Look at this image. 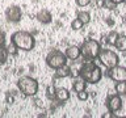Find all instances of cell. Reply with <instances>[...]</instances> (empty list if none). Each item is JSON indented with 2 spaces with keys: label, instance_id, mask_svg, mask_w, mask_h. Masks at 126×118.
Instances as JSON below:
<instances>
[{
  "label": "cell",
  "instance_id": "obj_1",
  "mask_svg": "<svg viewBox=\"0 0 126 118\" xmlns=\"http://www.w3.org/2000/svg\"><path fill=\"white\" fill-rule=\"evenodd\" d=\"M79 77H81L89 84H97L102 77V71L93 62V59L83 58V63L79 67Z\"/></svg>",
  "mask_w": 126,
  "mask_h": 118
},
{
  "label": "cell",
  "instance_id": "obj_2",
  "mask_svg": "<svg viewBox=\"0 0 126 118\" xmlns=\"http://www.w3.org/2000/svg\"><path fill=\"white\" fill-rule=\"evenodd\" d=\"M11 41L18 47V50L22 51H32L35 47V38L29 31L17 30L12 34Z\"/></svg>",
  "mask_w": 126,
  "mask_h": 118
},
{
  "label": "cell",
  "instance_id": "obj_3",
  "mask_svg": "<svg viewBox=\"0 0 126 118\" xmlns=\"http://www.w3.org/2000/svg\"><path fill=\"white\" fill-rule=\"evenodd\" d=\"M38 81L32 76H22L17 80V88L24 96L32 97L38 92Z\"/></svg>",
  "mask_w": 126,
  "mask_h": 118
},
{
  "label": "cell",
  "instance_id": "obj_4",
  "mask_svg": "<svg viewBox=\"0 0 126 118\" xmlns=\"http://www.w3.org/2000/svg\"><path fill=\"white\" fill-rule=\"evenodd\" d=\"M67 57L66 54L61 50H51L49 54L46 55V64L50 67L51 70H57L59 67L67 64Z\"/></svg>",
  "mask_w": 126,
  "mask_h": 118
},
{
  "label": "cell",
  "instance_id": "obj_5",
  "mask_svg": "<svg viewBox=\"0 0 126 118\" xmlns=\"http://www.w3.org/2000/svg\"><path fill=\"white\" fill-rule=\"evenodd\" d=\"M100 50H101V46L96 39H87L80 46L81 55L85 59H96Z\"/></svg>",
  "mask_w": 126,
  "mask_h": 118
},
{
  "label": "cell",
  "instance_id": "obj_6",
  "mask_svg": "<svg viewBox=\"0 0 126 118\" xmlns=\"http://www.w3.org/2000/svg\"><path fill=\"white\" fill-rule=\"evenodd\" d=\"M97 59L106 68H112V67L117 66L120 63V57L113 50H108V49H104V50L101 49L98 55H97Z\"/></svg>",
  "mask_w": 126,
  "mask_h": 118
},
{
  "label": "cell",
  "instance_id": "obj_7",
  "mask_svg": "<svg viewBox=\"0 0 126 118\" xmlns=\"http://www.w3.org/2000/svg\"><path fill=\"white\" fill-rule=\"evenodd\" d=\"M106 76H108L110 80L113 81H126V67L124 66H114L112 67V68H108V71H106Z\"/></svg>",
  "mask_w": 126,
  "mask_h": 118
},
{
  "label": "cell",
  "instance_id": "obj_8",
  "mask_svg": "<svg viewBox=\"0 0 126 118\" xmlns=\"http://www.w3.org/2000/svg\"><path fill=\"white\" fill-rule=\"evenodd\" d=\"M5 18L8 22L17 24L22 18V11L18 5H9L5 9Z\"/></svg>",
  "mask_w": 126,
  "mask_h": 118
},
{
  "label": "cell",
  "instance_id": "obj_9",
  "mask_svg": "<svg viewBox=\"0 0 126 118\" xmlns=\"http://www.w3.org/2000/svg\"><path fill=\"white\" fill-rule=\"evenodd\" d=\"M121 106H122V97L120 94H112V96L108 97L106 100V108H108L109 112L112 113H118L121 110Z\"/></svg>",
  "mask_w": 126,
  "mask_h": 118
},
{
  "label": "cell",
  "instance_id": "obj_10",
  "mask_svg": "<svg viewBox=\"0 0 126 118\" xmlns=\"http://www.w3.org/2000/svg\"><path fill=\"white\" fill-rule=\"evenodd\" d=\"M64 54L67 59H70V60H78L79 58L81 57V51H80V47L79 46H68L67 49L64 50Z\"/></svg>",
  "mask_w": 126,
  "mask_h": 118
},
{
  "label": "cell",
  "instance_id": "obj_11",
  "mask_svg": "<svg viewBox=\"0 0 126 118\" xmlns=\"http://www.w3.org/2000/svg\"><path fill=\"white\" fill-rule=\"evenodd\" d=\"M37 20L41 24L47 25V24H50L51 21H53V15H51V12L47 11V9H41L37 13Z\"/></svg>",
  "mask_w": 126,
  "mask_h": 118
},
{
  "label": "cell",
  "instance_id": "obj_12",
  "mask_svg": "<svg viewBox=\"0 0 126 118\" xmlns=\"http://www.w3.org/2000/svg\"><path fill=\"white\" fill-rule=\"evenodd\" d=\"M68 98H70L68 89H66V88H57V90H55V100H57L58 102L64 104Z\"/></svg>",
  "mask_w": 126,
  "mask_h": 118
},
{
  "label": "cell",
  "instance_id": "obj_13",
  "mask_svg": "<svg viewBox=\"0 0 126 118\" xmlns=\"http://www.w3.org/2000/svg\"><path fill=\"white\" fill-rule=\"evenodd\" d=\"M68 76H71V67H68L67 64L55 70V77L57 79H64V77H68Z\"/></svg>",
  "mask_w": 126,
  "mask_h": 118
},
{
  "label": "cell",
  "instance_id": "obj_14",
  "mask_svg": "<svg viewBox=\"0 0 126 118\" xmlns=\"http://www.w3.org/2000/svg\"><path fill=\"white\" fill-rule=\"evenodd\" d=\"M72 88H74V90L75 92H81V90H85V88H87V81H84L83 79L80 77V79H76L74 83H72Z\"/></svg>",
  "mask_w": 126,
  "mask_h": 118
},
{
  "label": "cell",
  "instance_id": "obj_15",
  "mask_svg": "<svg viewBox=\"0 0 126 118\" xmlns=\"http://www.w3.org/2000/svg\"><path fill=\"white\" fill-rule=\"evenodd\" d=\"M118 34L116 30H112V31H109L108 33V35L105 37V42L108 43L109 46H114L116 45V42H117V38H118Z\"/></svg>",
  "mask_w": 126,
  "mask_h": 118
},
{
  "label": "cell",
  "instance_id": "obj_16",
  "mask_svg": "<svg viewBox=\"0 0 126 118\" xmlns=\"http://www.w3.org/2000/svg\"><path fill=\"white\" fill-rule=\"evenodd\" d=\"M117 47V50L120 51H126V35L125 34H120L117 38V42L116 45H114Z\"/></svg>",
  "mask_w": 126,
  "mask_h": 118
},
{
  "label": "cell",
  "instance_id": "obj_17",
  "mask_svg": "<svg viewBox=\"0 0 126 118\" xmlns=\"http://www.w3.org/2000/svg\"><path fill=\"white\" fill-rule=\"evenodd\" d=\"M116 93L120 94V96H126V81H118L116 83Z\"/></svg>",
  "mask_w": 126,
  "mask_h": 118
},
{
  "label": "cell",
  "instance_id": "obj_18",
  "mask_svg": "<svg viewBox=\"0 0 126 118\" xmlns=\"http://www.w3.org/2000/svg\"><path fill=\"white\" fill-rule=\"evenodd\" d=\"M76 18L80 20V21H81L83 24H84V25H87V24H89V21H91V15H89V12L80 11V12L78 13Z\"/></svg>",
  "mask_w": 126,
  "mask_h": 118
},
{
  "label": "cell",
  "instance_id": "obj_19",
  "mask_svg": "<svg viewBox=\"0 0 126 118\" xmlns=\"http://www.w3.org/2000/svg\"><path fill=\"white\" fill-rule=\"evenodd\" d=\"M8 51H7V47L5 46H0V66L5 64L7 60H8Z\"/></svg>",
  "mask_w": 126,
  "mask_h": 118
},
{
  "label": "cell",
  "instance_id": "obj_20",
  "mask_svg": "<svg viewBox=\"0 0 126 118\" xmlns=\"http://www.w3.org/2000/svg\"><path fill=\"white\" fill-rule=\"evenodd\" d=\"M55 90H57V88L51 84L46 88V97L49 98V100H55Z\"/></svg>",
  "mask_w": 126,
  "mask_h": 118
},
{
  "label": "cell",
  "instance_id": "obj_21",
  "mask_svg": "<svg viewBox=\"0 0 126 118\" xmlns=\"http://www.w3.org/2000/svg\"><path fill=\"white\" fill-rule=\"evenodd\" d=\"M5 47H7V51H8V54H9V55H17V53H18V47L16 46L12 41H11L9 45L5 46Z\"/></svg>",
  "mask_w": 126,
  "mask_h": 118
},
{
  "label": "cell",
  "instance_id": "obj_22",
  "mask_svg": "<svg viewBox=\"0 0 126 118\" xmlns=\"http://www.w3.org/2000/svg\"><path fill=\"white\" fill-rule=\"evenodd\" d=\"M83 26H84V24H83L79 18H74V21L71 22V28H72L74 30H80V29H83Z\"/></svg>",
  "mask_w": 126,
  "mask_h": 118
},
{
  "label": "cell",
  "instance_id": "obj_23",
  "mask_svg": "<svg viewBox=\"0 0 126 118\" xmlns=\"http://www.w3.org/2000/svg\"><path fill=\"white\" fill-rule=\"evenodd\" d=\"M102 8H106V9L109 11H114L117 8V4L113 1V0H104V5H102Z\"/></svg>",
  "mask_w": 126,
  "mask_h": 118
},
{
  "label": "cell",
  "instance_id": "obj_24",
  "mask_svg": "<svg viewBox=\"0 0 126 118\" xmlns=\"http://www.w3.org/2000/svg\"><path fill=\"white\" fill-rule=\"evenodd\" d=\"M88 97H89V94L87 90H81V92H78V98L80 101H87L88 100Z\"/></svg>",
  "mask_w": 126,
  "mask_h": 118
},
{
  "label": "cell",
  "instance_id": "obj_25",
  "mask_svg": "<svg viewBox=\"0 0 126 118\" xmlns=\"http://www.w3.org/2000/svg\"><path fill=\"white\" fill-rule=\"evenodd\" d=\"M91 1H92V0H76V4L79 7H87L91 4Z\"/></svg>",
  "mask_w": 126,
  "mask_h": 118
},
{
  "label": "cell",
  "instance_id": "obj_26",
  "mask_svg": "<svg viewBox=\"0 0 126 118\" xmlns=\"http://www.w3.org/2000/svg\"><path fill=\"white\" fill-rule=\"evenodd\" d=\"M5 102H7V104H13V102H15L13 93H7V96H5Z\"/></svg>",
  "mask_w": 126,
  "mask_h": 118
},
{
  "label": "cell",
  "instance_id": "obj_27",
  "mask_svg": "<svg viewBox=\"0 0 126 118\" xmlns=\"http://www.w3.org/2000/svg\"><path fill=\"white\" fill-rule=\"evenodd\" d=\"M122 97V106L120 112H124V116H126V96H121Z\"/></svg>",
  "mask_w": 126,
  "mask_h": 118
},
{
  "label": "cell",
  "instance_id": "obj_28",
  "mask_svg": "<svg viewBox=\"0 0 126 118\" xmlns=\"http://www.w3.org/2000/svg\"><path fill=\"white\" fill-rule=\"evenodd\" d=\"M4 43H5V33L0 30V46H4Z\"/></svg>",
  "mask_w": 126,
  "mask_h": 118
},
{
  "label": "cell",
  "instance_id": "obj_29",
  "mask_svg": "<svg viewBox=\"0 0 126 118\" xmlns=\"http://www.w3.org/2000/svg\"><path fill=\"white\" fill-rule=\"evenodd\" d=\"M96 5H97V8H102V5H104V0H96Z\"/></svg>",
  "mask_w": 126,
  "mask_h": 118
},
{
  "label": "cell",
  "instance_id": "obj_30",
  "mask_svg": "<svg viewBox=\"0 0 126 118\" xmlns=\"http://www.w3.org/2000/svg\"><path fill=\"white\" fill-rule=\"evenodd\" d=\"M113 1H114V3H116L117 5H118V4H122V3H125L126 0H113Z\"/></svg>",
  "mask_w": 126,
  "mask_h": 118
},
{
  "label": "cell",
  "instance_id": "obj_31",
  "mask_svg": "<svg viewBox=\"0 0 126 118\" xmlns=\"http://www.w3.org/2000/svg\"><path fill=\"white\" fill-rule=\"evenodd\" d=\"M35 105H37V106H42V102H41V100H35Z\"/></svg>",
  "mask_w": 126,
  "mask_h": 118
}]
</instances>
